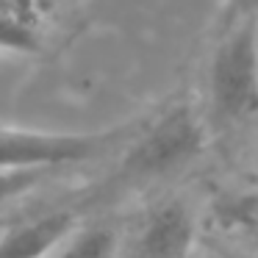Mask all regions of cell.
Masks as SVG:
<instances>
[{"instance_id":"obj_8","label":"cell","mask_w":258,"mask_h":258,"mask_svg":"<svg viewBox=\"0 0 258 258\" xmlns=\"http://www.w3.org/2000/svg\"><path fill=\"white\" fill-rule=\"evenodd\" d=\"M197 258H258V250L241 239H233V236L203 230V241H200V250H197Z\"/></svg>"},{"instance_id":"obj_6","label":"cell","mask_w":258,"mask_h":258,"mask_svg":"<svg viewBox=\"0 0 258 258\" xmlns=\"http://www.w3.org/2000/svg\"><path fill=\"white\" fill-rule=\"evenodd\" d=\"M45 45L42 25L0 3V53L6 56H36Z\"/></svg>"},{"instance_id":"obj_12","label":"cell","mask_w":258,"mask_h":258,"mask_svg":"<svg viewBox=\"0 0 258 258\" xmlns=\"http://www.w3.org/2000/svg\"><path fill=\"white\" fill-rule=\"evenodd\" d=\"M255 183H258V161H255Z\"/></svg>"},{"instance_id":"obj_1","label":"cell","mask_w":258,"mask_h":258,"mask_svg":"<svg viewBox=\"0 0 258 258\" xmlns=\"http://www.w3.org/2000/svg\"><path fill=\"white\" fill-rule=\"evenodd\" d=\"M211 131L203 111L180 100L167 106L145 125H136L125 139L119 178L131 183H153L183 172L206 153Z\"/></svg>"},{"instance_id":"obj_3","label":"cell","mask_w":258,"mask_h":258,"mask_svg":"<svg viewBox=\"0 0 258 258\" xmlns=\"http://www.w3.org/2000/svg\"><path fill=\"white\" fill-rule=\"evenodd\" d=\"M136 125H117L106 131H39L0 125V169H47L92 161L106 150L122 145Z\"/></svg>"},{"instance_id":"obj_2","label":"cell","mask_w":258,"mask_h":258,"mask_svg":"<svg viewBox=\"0 0 258 258\" xmlns=\"http://www.w3.org/2000/svg\"><path fill=\"white\" fill-rule=\"evenodd\" d=\"M203 119L208 131H230L258 114V20L219 28L206 70Z\"/></svg>"},{"instance_id":"obj_4","label":"cell","mask_w":258,"mask_h":258,"mask_svg":"<svg viewBox=\"0 0 258 258\" xmlns=\"http://www.w3.org/2000/svg\"><path fill=\"white\" fill-rule=\"evenodd\" d=\"M78 214L56 208L36 217H25L0 228V258H47V252L70 233Z\"/></svg>"},{"instance_id":"obj_7","label":"cell","mask_w":258,"mask_h":258,"mask_svg":"<svg viewBox=\"0 0 258 258\" xmlns=\"http://www.w3.org/2000/svg\"><path fill=\"white\" fill-rule=\"evenodd\" d=\"M53 175L56 172H47V169H0V211L23 197L34 195Z\"/></svg>"},{"instance_id":"obj_11","label":"cell","mask_w":258,"mask_h":258,"mask_svg":"<svg viewBox=\"0 0 258 258\" xmlns=\"http://www.w3.org/2000/svg\"><path fill=\"white\" fill-rule=\"evenodd\" d=\"M64 3H70V6H78L81 0H64Z\"/></svg>"},{"instance_id":"obj_5","label":"cell","mask_w":258,"mask_h":258,"mask_svg":"<svg viewBox=\"0 0 258 258\" xmlns=\"http://www.w3.org/2000/svg\"><path fill=\"white\" fill-rule=\"evenodd\" d=\"M125 230L114 222H75L47 258H119Z\"/></svg>"},{"instance_id":"obj_10","label":"cell","mask_w":258,"mask_h":258,"mask_svg":"<svg viewBox=\"0 0 258 258\" xmlns=\"http://www.w3.org/2000/svg\"><path fill=\"white\" fill-rule=\"evenodd\" d=\"M119 258H150V255H145V252L134 250V247H128V244H122V252H119Z\"/></svg>"},{"instance_id":"obj_9","label":"cell","mask_w":258,"mask_h":258,"mask_svg":"<svg viewBox=\"0 0 258 258\" xmlns=\"http://www.w3.org/2000/svg\"><path fill=\"white\" fill-rule=\"evenodd\" d=\"M258 20V0H222V25Z\"/></svg>"}]
</instances>
